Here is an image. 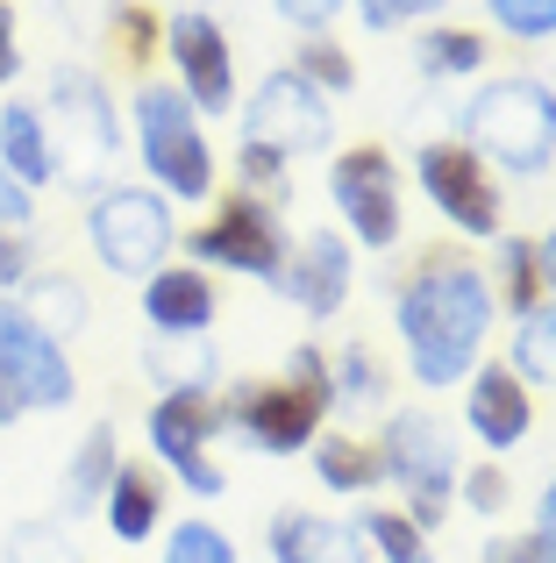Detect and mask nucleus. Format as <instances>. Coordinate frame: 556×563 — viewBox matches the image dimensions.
Masks as SVG:
<instances>
[{
    "mask_svg": "<svg viewBox=\"0 0 556 563\" xmlns=\"http://www.w3.org/2000/svg\"><path fill=\"white\" fill-rule=\"evenodd\" d=\"M492 321H500V300H492V278L471 257H429L392 300V329L407 343L414 385H429V393L464 385L486 364Z\"/></svg>",
    "mask_w": 556,
    "mask_h": 563,
    "instance_id": "nucleus-1",
    "label": "nucleus"
},
{
    "mask_svg": "<svg viewBox=\"0 0 556 563\" xmlns=\"http://www.w3.org/2000/svg\"><path fill=\"white\" fill-rule=\"evenodd\" d=\"M457 143L514 179H535L556 165V93L529 71H500L457 108Z\"/></svg>",
    "mask_w": 556,
    "mask_h": 563,
    "instance_id": "nucleus-2",
    "label": "nucleus"
},
{
    "mask_svg": "<svg viewBox=\"0 0 556 563\" xmlns=\"http://www.w3.org/2000/svg\"><path fill=\"white\" fill-rule=\"evenodd\" d=\"M129 122H136V157H143V172H151V186L165 192L171 207L214 200L222 165H214V143H208L200 108L179 93V86H171V79H143L136 93H129Z\"/></svg>",
    "mask_w": 556,
    "mask_h": 563,
    "instance_id": "nucleus-3",
    "label": "nucleus"
},
{
    "mask_svg": "<svg viewBox=\"0 0 556 563\" xmlns=\"http://www.w3.org/2000/svg\"><path fill=\"white\" fill-rule=\"evenodd\" d=\"M378 464H386V485H400L407 499V521L429 536L443 528L449 499H457V471H464V450H457V428L443 421L435 407H400L378 435Z\"/></svg>",
    "mask_w": 556,
    "mask_h": 563,
    "instance_id": "nucleus-4",
    "label": "nucleus"
},
{
    "mask_svg": "<svg viewBox=\"0 0 556 563\" xmlns=\"http://www.w3.org/2000/svg\"><path fill=\"white\" fill-rule=\"evenodd\" d=\"M86 243H93L100 272L114 278H151L157 264H171V243H179V214L157 186H100L93 214H86Z\"/></svg>",
    "mask_w": 556,
    "mask_h": 563,
    "instance_id": "nucleus-5",
    "label": "nucleus"
},
{
    "mask_svg": "<svg viewBox=\"0 0 556 563\" xmlns=\"http://www.w3.org/2000/svg\"><path fill=\"white\" fill-rule=\"evenodd\" d=\"M414 186L429 192V207L449 221L457 235L471 243H500L507 235V200H500V179L478 151H464L457 136H435L414 151Z\"/></svg>",
    "mask_w": 556,
    "mask_h": 563,
    "instance_id": "nucleus-6",
    "label": "nucleus"
},
{
    "mask_svg": "<svg viewBox=\"0 0 556 563\" xmlns=\"http://www.w3.org/2000/svg\"><path fill=\"white\" fill-rule=\"evenodd\" d=\"M193 264H214V272H243V278H265L278 286L286 278V257H292V235L278 221L271 200H251V192H229L193 235H186Z\"/></svg>",
    "mask_w": 556,
    "mask_h": 563,
    "instance_id": "nucleus-7",
    "label": "nucleus"
},
{
    "mask_svg": "<svg viewBox=\"0 0 556 563\" xmlns=\"http://www.w3.org/2000/svg\"><path fill=\"white\" fill-rule=\"evenodd\" d=\"M43 122H51V143H57V172H71V179H93L114 157V143H122V108H114V93L100 86V71H86V65L51 71V108H43Z\"/></svg>",
    "mask_w": 556,
    "mask_h": 563,
    "instance_id": "nucleus-8",
    "label": "nucleus"
},
{
    "mask_svg": "<svg viewBox=\"0 0 556 563\" xmlns=\"http://www.w3.org/2000/svg\"><path fill=\"white\" fill-rule=\"evenodd\" d=\"M329 200H335V214H343L349 250H392L400 243L407 214H400V165H392V151L349 143L329 165Z\"/></svg>",
    "mask_w": 556,
    "mask_h": 563,
    "instance_id": "nucleus-9",
    "label": "nucleus"
},
{
    "mask_svg": "<svg viewBox=\"0 0 556 563\" xmlns=\"http://www.w3.org/2000/svg\"><path fill=\"white\" fill-rule=\"evenodd\" d=\"M0 393H8L22 413H57V407L79 399L65 343H51L14 292H0Z\"/></svg>",
    "mask_w": 556,
    "mask_h": 563,
    "instance_id": "nucleus-10",
    "label": "nucleus"
},
{
    "mask_svg": "<svg viewBox=\"0 0 556 563\" xmlns=\"http://www.w3.org/2000/svg\"><path fill=\"white\" fill-rule=\"evenodd\" d=\"M243 143H265V151H278L292 165V157H314V151L335 143V114L300 71L278 65V71L257 79V93L243 100Z\"/></svg>",
    "mask_w": 556,
    "mask_h": 563,
    "instance_id": "nucleus-11",
    "label": "nucleus"
},
{
    "mask_svg": "<svg viewBox=\"0 0 556 563\" xmlns=\"http://www.w3.org/2000/svg\"><path fill=\"white\" fill-rule=\"evenodd\" d=\"M157 51L171 57V86H179L200 114L236 108V43H229V29L214 22L208 8L165 14V43H157Z\"/></svg>",
    "mask_w": 556,
    "mask_h": 563,
    "instance_id": "nucleus-12",
    "label": "nucleus"
},
{
    "mask_svg": "<svg viewBox=\"0 0 556 563\" xmlns=\"http://www.w3.org/2000/svg\"><path fill=\"white\" fill-rule=\"evenodd\" d=\"M151 450H157V464L171 471V478H186L200 499H214L222 493V464L208 456V442H214V428H229V413H222V399H208V393H157V407H151Z\"/></svg>",
    "mask_w": 556,
    "mask_h": 563,
    "instance_id": "nucleus-13",
    "label": "nucleus"
},
{
    "mask_svg": "<svg viewBox=\"0 0 556 563\" xmlns=\"http://www.w3.org/2000/svg\"><path fill=\"white\" fill-rule=\"evenodd\" d=\"M278 286H286V300L300 307V314H314V321L343 314L349 286H357V250H349V235L343 229H307L300 243H292Z\"/></svg>",
    "mask_w": 556,
    "mask_h": 563,
    "instance_id": "nucleus-14",
    "label": "nucleus"
},
{
    "mask_svg": "<svg viewBox=\"0 0 556 563\" xmlns=\"http://www.w3.org/2000/svg\"><path fill=\"white\" fill-rule=\"evenodd\" d=\"M222 413H229V428H243L251 450H265V456H300V450H314V435H321V413L307 407L292 385H243V393L222 399Z\"/></svg>",
    "mask_w": 556,
    "mask_h": 563,
    "instance_id": "nucleus-15",
    "label": "nucleus"
},
{
    "mask_svg": "<svg viewBox=\"0 0 556 563\" xmlns=\"http://www.w3.org/2000/svg\"><path fill=\"white\" fill-rule=\"evenodd\" d=\"M464 421H471V435L486 442L492 456H507V450L529 442L535 399H529V385L507 372V364H478V372L464 378Z\"/></svg>",
    "mask_w": 556,
    "mask_h": 563,
    "instance_id": "nucleus-16",
    "label": "nucleus"
},
{
    "mask_svg": "<svg viewBox=\"0 0 556 563\" xmlns=\"http://www.w3.org/2000/svg\"><path fill=\"white\" fill-rule=\"evenodd\" d=\"M214 278L200 264H157L143 278V321L151 335H208L214 329Z\"/></svg>",
    "mask_w": 556,
    "mask_h": 563,
    "instance_id": "nucleus-17",
    "label": "nucleus"
},
{
    "mask_svg": "<svg viewBox=\"0 0 556 563\" xmlns=\"http://www.w3.org/2000/svg\"><path fill=\"white\" fill-rule=\"evenodd\" d=\"M0 165L14 172L29 192H43L57 172V143H51V122H43L36 100H0Z\"/></svg>",
    "mask_w": 556,
    "mask_h": 563,
    "instance_id": "nucleus-18",
    "label": "nucleus"
},
{
    "mask_svg": "<svg viewBox=\"0 0 556 563\" xmlns=\"http://www.w3.org/2000/svg\"><path fill=\"white\" fill-rule=\"evenodd\" d=\"M271 563H371L364 536L321 514H278L271 521Z\"/></svg>",
    "mask_w": 556,
    "mask_h": 563,
    "instance_id": "nucleus-19",
    "label": "nucleus"
},
{
    "mask_svg": "<svg viewBox=\"0 0 556 563\" xmlns=\"http://www.w3.org/2000/svg\"><path fill=\"white\" fill-rule=\"evenodd\" d=\"M100 507H108L114 542H151L157 521H165V485H157V471H143V464L122 456L114 478H108V493H100Z\"/></svg>",
    "mask_w": 556,
    "mask_h": 563,
    "instance_id": "nucleus-20",
    "label": "nucleus"
},
{
    "mask_svg": "<svg viewBox=\"0 0 556 563\" xmlns=\"http://www.w3.org/2000/svg\"><path fill=\"white\" fill-rule=\"evenodd\" d=\"M414 65L429 71V79H478V71L492 65V43H486V29L429 22V29L414 36Z\"/></svg>",
    "mask_w": 556,
    "mask_h": 563,
    "instance_id": "nucleus-21",
    "label": "nucleus"
},
{
    "mask_svg": "<svg viewBox=\"0 0 556 563\" xmlns=\"http://www.w3.org/2000/svg\"><path fill=\"white\" fill-rule=\"evenodd\" d=\"M143 372L165 393H208L214 385V343L208 335H151L143 343Z\"/></svg>",
    "mask_w": 556,
    "mask_h": 563,
    "instance_id": "nucleus-22",
    "label": "nucleus"
},
{
    "mask_svg": "<svg viewBox=\"0 0 556 563\" xmlns=\"http://www.w3.org/2000/svg\"><path fill=\"white\" fill-rule=\"evenodd\" d=\"M314 478L329 493H349L364 499L371 485H386V464H378V442H357V435H314Z\"/></svg>",
    "mask_w": 556,
    "mask_h": 563,
    "instance_id": "nucleus-23",
    "label": "nucleus"
},
{
    "mask_svg": "<svg viewBox=\"0 0 556 563\" xmlns=\"http://www.w3.org/2000/svg\"><path fill=\"white\" fill-rule=\"evenodd\" d=\"M507 372L521 385H549L556 393V300L514 314V343H507Z\"/></svg>",
    "mask_w": 556,
    "mask_h": 563,
    "instance_id": "nucleus-24",
    "label": "nucleus"
},
{
    "mask_svg": "<svg viewBox=\"0 0 556 563\" xmlns=\"http://www.w3.org/2000/svg\"><path fill=\"white\" fill-rule=\"evenodd\" d=\"M14 300L36 314V329L51 335V343H65V335H79L86 329V314H93V300H86V286H71V278H51V272H36Z\"/></svg>",
    "mask_w": 556,
    "mask_h": 563,
    "instance_id": "nucleus-25",
    "label": "nucleus"
},
{
    "mask_svg": "<svg viewBox=\"0 0 556 563\" xmlns=\"http://www.w3.org/2000/svg\"><path fill=\"white\" fill-rule=\"evenodd\" d=\"M114 464H122V442H114V428H108V421H93V428H86V442L71 450V464H65V507H71V514L93 507V499L108 493Z\"/></svg>",
    "mask_w": 556,
    "mask_h": 563,
    "instance_id": "nucleus-26",
    "label": "nucleus"
},
{
    "mask_svg": "<svg viewBox=\"0 0 556 563\" xmlns=\"http://www.w3.org/2000/svg\"><path fill=\"white\" fill-rule=\"evenodd\" d=\"M378 399H386V364H378V350L371 343H343L329 357V407L364 413V407H378Z\"/></svg>",
    "mask_w": 556,
    "mask_h": 563,
    "instance_id": "nucleus-27",
    "label": "nucleus"
},
{
    "mask_svg": "<svg viewBox=\"0 0 556 563\" xmlns=\"http://www.w3.org/2000/svg\"><path fill=\"white\" fill-rule=\"evenodd\" d=\"M492 300L507 314H529L543 307V257H535V235H500V272H492Z\"/></svg>",
    "mask_w": 556,
    "mask_h": 563,
    "instance_id": "nucleus-28",
    "label": "nucleus"
},
{
    "mask_svg": "<svg viewBox=\"0 0 556 563\" xmlns=\"http://www.w3.org/2000/svg\"><path fill=\"white\" fill-rule=\"evenodd\" d=\"M286 71H300V79L314 86L321 100H343L349 86H357V57H349L335 36H300V43H292V65H286Z\"/></svg>",
    "mask_w": 556,
    "mask_h": 563,
    "instance_id": "nucleus-29",
    "label": "nucleus"
},
{
    "mask_svg": "<svg viewBox=\"0 0 556 563\" xmlns=\"http://www.w3.org/2000/svg\"><path fill=\"white\" fill-rule=\"evenodd\" d=\"M108 43H114V57H129V65H151V51L165 43V14L143 8V0H114L108 8Z\"/></svg>",
    "mask_w": 556,
    "mask_h": 563,
    "instance_id": "nucleus-30",
    "label": "nucleus"
},
{
    "mask_svg": "<svg viewBox=\"0 0 556 563\" xmlns=\"http://www.w3.org/2000/svg\"><path fill=\"white\" fill-rule=\"evenodd\" d=\"M357 536L371 542L386 563H435L429 556V536H421L407 514H357Z\"/></svg>",
    "mask_w": 556,
    "mask_h": 563,
    "instance_id": "nucleus-31",
    "label": "nucleus"
},
{
    "mask_svg": "<svg viewBox=\"0 0 556 563\" xmlns=\"http://www.w3.org/2000/svg\"><path fill=\"white\" fill-rule=\"evenodd\" d=\"M486 22L514 43H549L556 36V0H478Z\"/></svg>",
    "mask_w": 556,
    "mask_h": 563,
    "instance_id": "nucleus-32",
    "label": "nucleus"
},
{
    "mask_svg": "<svg viewBox=\"0 0 556 563\" xmlns=\"http://www.w3.org/2000/svg\"><path fill=\"white\" fill-rule=\"evenodd\" d=\"M165 563H236V542L214 521H179L165 536Z\"/></svg>",
    "mask_w": 556,
    "mask_h": 563,
    "instance_id": "nucleus-33",
    "label": "nucleus"
},
{
    "mask_svg": "<svg viewBox=\"0 0 556 563\" xmlns=\"http://www.w3.org/2000/svg\"><path fill=\"white\" fill-rule=\"evenodd\" d=\"M349 8H357L364 29L386 36V29H429V22H443L449 0H349Z\"/></svg>",
    "mask_w": 556,
    "mask_h": 563,
    "instance_id": "nucleus-34",
    "label": "nucleus"
},
{
    "mask_svg": "<svg viewBox=\"0 0 556 563\" xmlns=\"http://www.w3.org/2000/svg\"><path fill=\"white\" fill-rule=\"evenodd\" d=\"M286 385H292V393H300L314 413H329V357H321L314 343H300V350L286 357Z\"/></svg>",
    "mask_w": 556,
    "mask_h": 563,
    "instance_id": "nucleus-35",
    "label": "nucleus"
},
{
    "mask_svg": "<svg viewBox=\"0 0 556 563\" xmlns=\"http://www.w3.org/2000/svg\"><path fill=\"white\" fill-rule=\"evenodd\" d=\"M457 493L471 499V514H500L514 485H507V471H500V464H471V471H457Z\"/></svg>",
    "mask_w": 556,
    "mask_h": 563,
    "instance_id": "nucleus-36",
    "label": "nucleus"
},
{
    "mask_svg": "<svg viewBox=\"0 0 556 563\" xmlns=\"http://www.w3.org/2000/svg\"><path fill=\"white\" fill-rule=\"evenodd\" d=\"M271 8H278V22L300 29V36H329V22L349 8V0H271Z\"/></svg>",
    "mask_w": 556,
    "mask_h": 563,
    "instance_id": "nucleus-37",
    "label": "nucleus"
},
{
    "mask_svg": "<svg viewBox=\"0 0 556 563\" xmlns=\"http://www.w3.org/2000/svg\"><path fill=\"white\" fill-rule=\"evenodd\" d=\"M29 221H36V192H29V186L14 179L8 165H0V229H14V235H22Z\"/></svg>",
    "mask_w": 556,
    "mask_h": 563,
    "instance_id": "nucleus-38",
    "label": "nucleus"
},
{
    "mask_svg": "<svg viewBox=\"0 0 556 563\" xmlns=\"http://www.w3.org/2000/svg\"><path fill=\"white\" fill-rule=\"evenodd\" d=\"M29 278H36V257H29V243L14 229H0V292H22Z\"/></svg>",
    "mask_w": 556,
    "mask_h": 563,
    "instance_id": "nucleus-39",
    "label": "nucleus"
},
{
    "mask_svg": "<svg viewBox=\"0 0 556 563\" xmlns=\"http://www.w3.org/2000/svg\"><path fill=\"white\" fill-rule=\"evenodd\" d=\"M535 556H543V563H556V478L543 485V499H535Z\"/></svg>",
    "mask_w": 556,
    "mask_h": 563,
    "instance_id": "nucleus-40",
    "label": "nucleus"
},
{
    "mask_svg": "<svg viewBox=\"0 0 556 563\" xmlns=\"http://www.w3.org/2000/svg\"><path fill=\"white\" fill-rule=\"evenodd\" d=\"M22 79V43H14V8L0 0V93Z\"/></svg>",
    "mask_w": 556,
    "mask_h": 563,
    "instance_id": "nucleus-41",
    "label": "nucleus"
},
{
    "mask_svg": "<svg viewBox=\"0 0 556 563\" xmlns=\"http://www.w3.org/2000/svg\"><path fill=\"white\" fill-rule=\"evenodd\" d=\"M478 563H543V556H535V542H529V536H514V542H492V550L478 556Z\"/></svg>",
    "mask_w": 556,
    "mask_h": 563,
    "instance_id": "nucleus-42",
    "label": "nucleus"
},
{
    "mask_svg": "<svg viewBox=\"0 0 556 563\" xmlns=\"http://www.w3.org/2000/svg\"><path fill=\"white\" fill-rule=\"evenodd\" d=\"M535 257H543V292L556 300V229H549V235H535Z\"/></svg>",
    "mask_w": 556,
    "mask_h": 563,
    "instance_id": "nucleus-43",
    "label": "nucleus"
}]
</instances>
